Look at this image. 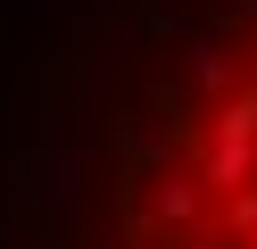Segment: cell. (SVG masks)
Wrapping results in <instances>:
<instances>
[{
  "label": "cell",
  "instance_id": "1",
  "mask_svg": "<svg viewBox=\"0 0 257 249\" xmlns=\"http://www.w3.org/2000/svg\"><path fill=\"white\" fill-rule=\"evenodd\" d=\"M108 249H257V0L166 75L116 183Z\"/></svg>",
  "mask_w": 257,
  "mask_h": 249
}]
</instances>
